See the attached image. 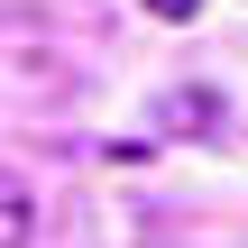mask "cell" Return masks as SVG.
Returning a JSON list of instances; mask_svg holds the SVG:
<instances>
[{
  "label": "cell",
  "mask_w": 248,
  "mask_h": 248,
  "mask_svg": "<svg viewBox=\"0 0 248 248\" xmlns=\"http://www.w3.org/2000/svg\"><path fill=\"white\" fill-rule=\"evenodd\" d=\"M156 129L212 138V129H221V92H202V83H175V92H156Z\"/></svg>",
  "instance_id": "6da1fadb"
},
{
  "label": "cell",
  "mask_w": 248,
  "mask_h": 248,
  "mask_svg": "<svg viewBox=\"0 0 248 248\" xmlns=\"http://www.w3.org/2000/svg\"><path fill=\"white\" fill-rule=\"evenodd\" d=\"M28 239H37V193L0 166V248H28Z\"/></svg>",
  "instance_id": "7a4b0ae2"
},
{
  "label": "cell",
  "mask_w": 248,
  "mask_h": 248,
  "mask_svg": "<svg viewBox=\"0 0 248 248\" xmlns=\"http://www.w3.org/2000/svg\"><path fill=\"white\" fill-rule=\"evenodd\" d=\"M147 9H156V18H175V28H184V18H193V9H202V0H147Z\"/></svg>",
  "instance_id": "3957f363"
}]
</instances>
